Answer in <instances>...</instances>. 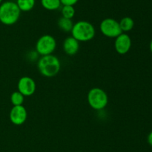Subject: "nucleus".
Returning a JSON list of instances; mask_svg holds the SVG:
<instances>
[{"instance_id":"obj_1","label":"nucleus","mask_w":152,"mask_h":152,"mask_svg":"<svg viewBox=\"0 0 152 152\" xmlns=\"http://www.w3.org/2000/svg\"><path fill=\"white\" fill-rule=\"evenodd\" d=\"M39 71L42 76L46 77H53L59 73L60 70V62L56 56L53 55L42 56L37 64Z\"/></svg>"},{"instance_id":"obj_2","label":"nucleus","mask_w":152,"mask_h":152,"mask_svg":"<svg viewBox=\"0 0 152 152\" xmlns=\"http://www.w3.org/2000/svg\"><path fill=\"white\" fill-rule=\"evenodd\" d=\"M20 13L16 2L4 1L0 5V22L6 25H13L19 20Z\"/></svg>"},{"instance_id":"obj_3","label":"nucleus","mask_w":152,"mask_h":152,"mask_svg":"<svg viewBox=\"0 0 152 152\" xmlns=\"http://www.w3.org/2000/svg\"><path fill=\"white\" fill-rule=\"evenodd\" d=\"M71 34L78 42H88L95 36V28L91 23L87 21H79L74 24Z\"/></svg>"},{"instance_id":"obj_4","label":"nucleus","mask_w":152,"mask_h":152,"mask_svg":"<svg viewBox=\"0 0 152 152\" xmlns=\"http://www.w3.org/2000/svg\"><path fill=\"white\" fill-rule=\"evenodd\" d=\"M108 97L106 92L99 88H94L88 94V102L94 110H102L106 107Z\"/></svg>"},{"instance_id":"obj_5","label":"nucleus","mask_w":152,"mask_h":152,"mask_svg":"<svg viewBox=\"0 0 152 152\" xmlns=\"http://www.w3.org/2000/svg\"><path fill=\"white\" fill-rule=\"evenodd\" d=\"M56 47V42L52 36L46 34L40 37L36 44L37 53L42 56L52 54Z\"/></svg>"},{"instance_id":"obj_6","label":"nucleus","mask_w":152,"mask_h":152,"mask_svg":"<svg viewBox=\"0 0 152 152\" xmlns=\"http://www.w3.org/2000/svg\"><path fill=\"white\" fill-rule=\"evenodd\" d=\"M99 28L104 36L109 38H117L123 34L119 22L111 18H107L101 22Z\"/></svg>"},{"instance_id":"obj_7","label":"nucleus","mask_w":152,"mask_h":152,"mask_svg":"<svg viewBox=\"0 0 152 152\" xmlns=\"http://www.w3.org/2000/svg\"><path fill=\"white\" fill-rule=\"evenodd\" d=\"M18 91L24 96H30L36 91V83L31 77H22L18 82Z\"/></svg>"},{"instance_id":"obj_8","label":"nucleus","mask_w":152,"mask_h":152,"mask_svg":"<svg viewBox=\"0 0 152 152\" xmlns=\"http://www.w3.org/2000/svg\"><path fill=\"white\" fill-rule=\"evenodd\" d=\"M28 113L23 105H16L11 108L10 112V120L16 126H21L26 121Z\"/></svg>"},{"instance_id":"obj_9","label":"nucleus","mask_w":152,"mask_h":152,"mask_svg":"<svg viewBox=\"0 0 152 152\" xmlns=\"http://www.w3.org/2000/svg\"><path fill=\"white\" fill-rule=\"evenodd\" d=\"M132 47V39L128 34H123L116 38L114 42V48L116 51L120 54H126Z\"/></svg>"},{"instance_id":"obj_10","label":"nucleus","mask_w":152,"mask_h":152,"mask_svg":"<svg viewBox=\"0 0 152 152\" xmlns=\"http://www.w3.org/2000/svg\"><path fill=\"white\" fill-rule=\"evenodd\" d=\"M80 42L77 41L76 39L71 37H68L65 39L63 43V50L65 53L69 56L75 55L78 52L80 48Z\"/></svg>"},{"instance_id":"obj_11","label":"nucleus","mask_w":152,"mask_h":152,"mask_svg":"<svg viewBox=\"0 0 152 152\" xmlns=\"http://www.w3.org/2000/svg\"><path fill=\"white\" fill-rule=\"evenodd\" d=\"M119 24H120V27L123 32H128L133 29L134 22L132 18L126 16L120 20Z\"/></svg>"},{"instance_id":"obj_12","label":"nucleus","mask_w":152,"mask_h":152,"mask_svg":"<svg viewBox=\"0 0 152 152\" xmlns=\"http://www.w3.org/2000/svg\"><path fill=\"white\" fill-rule=\"evenodd\" d=\"M36 0H17L16 4L21 11H29L34 8Z\"/></svg>"},{"instance_id":"obj_13","label":"nucleus","mask_w":152,"mask_h":152,"mask_svg":"<svg viewBox=\"0 0 152 152\" xmlns=\"http://www.w3.org/2000/svg\"><path fill=\"white\" fill-rule=\"evenodd\" d=\"M58 26L64 32H70V31L71 32V30L74 26V23H73L71 19L61 17L58 21Z\"/></svg>"},{"instance_id":"obj_14","label":"nucleus","mask_w":152,"mask_h":152,"mask_svg":"<svg viewBox=\"0 0 152 152\" xmlns=\"http://www.w3.org/2000/svg\"><path fill=\"white\" fill-rule=\"evenodd\" d=\"M42 5L49 10H54L61 5L60 0H41Z\"/></svg>"},{"instance_id":"obj_15","label":"nucleus","mask_w":152,"mask_h":152,"mask_svg":"<svg viewBox=\"0 0 152 152\" xmlns=\"http://www.w3.org/2000/svg\"><path fill=\"white\" fill-rule=\"evenodd\" d=\"M24 97L25 96L19 91H15L12 93L10 96V102L13 104V106L16 105H22L24 102Z\"/></svg>"},{"instance_id":"obj_16","label":"nucleus","mask_w":152,"mask_h":152,"mask_svg":"<svg viewBox=\"0 0 152 152\" xmlns=\"http://www.w3.org/2000/svg\"><path fill=\"white\" fill-rule=\"evenodd\" d=\"M62 17L66 19H71L75 15V9L74 6L71 5H64L62 8Z\"/></svg>"},{"instance_id":"obj_17","label":"nucleus","mask_w":152,"mask_h":152,"mask_svg":"<svg viewBox=\"0 0 152 152\" xmlns=\"http://www.w3.org/2000/svg\"><path fill=\"white\" fill-rule=\"evenodd\" d=\"M79 0H60L61 4L63 5H71L74 6V4H77Z\"/></svg>"},{"instance_id":"obj_18","label":"nucleus","mask_w":152,"mask_h":152,"mask_svg":"<svg viewBox=\"0 0 152 152\" xmlns=\"http://www.w3.org/2000/svg\"><path fill=\"white\" fill-rule=\"evenodd\" d=\"M148 142L150 145L152 146V132H150V134L148 136Z\"/></svg>"},{"instance_id":"obj_19","label":"nucleus","mask_w":152,"mask_h":152,"mask_svg":"<svg viewBox=\"0 0 152 152\" xmlns=\"http://www.w3.org/2000/svg\"><path fill=\"white\" fill-rule=\"evenodd\" d=\"M150 50H151V51L152 53V40L151 41V42H150Z\"/></svg>"},{"instance_id":"obj_20","label":"nucleus","mask_w":152,"mask_h":152,"mask_svg":"<svg viewBox=\"0 0 152 152\" xmlns=\"http://www.w3.org/2000/svg\"><path fill=\"white\" fill-rule=\"evenodd\" d=\"M1 1H2V0H0V3H1Z\"/></svg>"}]
</instances>
